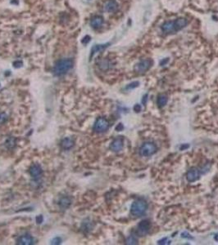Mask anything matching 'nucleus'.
I'll use <instances>...</instances> for the list:
<instances>
[{
    "mask_svg": "<svg viewBox=\"0 0 218 245\" xmlns=\"http://www.w3.org/2000/svg\"><path fill=\"white\" fill-rule=\"evenodd\" d=\"M73 62L71 59H63L58 60L53 67V74L57 76H61L72 69Z\"/></svg>",
    "mask_w": 218,
    "mask_h": 245,
    "instance_id": "nucleus-1",
    "label": "nucleus"
},
{
    "mask_svg": "<svg viewBox=\"0 0 218 245\" xmlns=\"http://www.w3.org/2000/svg\"><path fill=\"white\" fill-rule=\"evenodd\" d=\"M147 207L148 204L146 201H144V199H138L131 205V213L135 216H140L146 212Z\"/></svg>",
    "mask_w": 218,
    "mask_h": 245,
    "instance_id": "nucleus-2",
    "label": "nucleus"
},
{
    "mask_svg": "<svg viewBox=\"0 0 218 245\" xmlns=\"http://www.w3.org/2000/svg\"><path fill=\"white\" fill-rule=\"evenodd\" d=\"M157 145L153 142H145L140 147V154L144 157H148L157 152Z\"/></svg>",
    "mask_w": 218,
    "mask_h": 245,
    "instance_id": "nucleus-3",
    "label": "nucleus"
},
{
    "mask_svg": "<svg viewBox=\"0 0 218 245\" xmlns=\"http://www.w3.org/2000/svg\"><path fill=\"white\" fill-rule=\"evenodd\" d=\"M153 65V60L150 59H144L137 63L135 65V71L137 74H144V72L148 71L150 69L151 66Z\"/></svg>",
    "mask_w": 218,
    "mask_h": 245,
    "instance_id": "nucleus-4",
    "label": "nucleus"
},
{
    "mask_svg": "<svg viewBox=\"0 0 218 245\" xmlns=\"http://www.w3.org/2000/svg\"><path fill=\"white\" fill-rule=\"evenodd\" d=\"M109 127V122L105 118H99L95 122L94 125V130L96 132H104L108 129Z\"/></svg>",
    "mask_w": 218,
    "mask_h": 245,
    "instance_id": "nucleus-5",
    "label": "nucleus"
},
{
    "mask_svg": "<svg viewBox=\"0 0 218 245\" xmlns=\"http://www.w3.org/2000/svg\"><path fill=\"white\" fill-rule=\"evenodd\" d=\"M199 176H200V171L196 167H192L186 174V178L189 182H194L199 179Z\"/></svg>",
    "mask_w": 218,
    "mask_h": 245,
    "instance_id": "nucleus-6",
    "label": "nucleus"
},
{
    "mask_svg": "<svg viewBox=\"0 0 218 245\" xmlns=\"http://www.w3.org/2000/svg\"><path fill=\"white\" fill-rule=\"evenodd\" d=\"M150 229V223L148 220H142L141 222L138 225V234H140V236H144L145 234H147L149 231Z\"/></svg>",
    "mask_w": 218,
    "mask_h": 245,
    "instance_id": "nucleus-7",
    "label": "nucleus"
},
{
    "mask_svg": "<svg viewBox=\"0 0 218 245\" xmlns=\"http://www.w3.org/2000/svg\"><path fill=\"white\" fill-rule=\"evenodd\" d=\"M123 138L122 137H117L115 139L113 142L111 143L110 149L114 152H118L123 149Z\"/></svg>",
    "mask_w": 218,
    "mask_h": 245,
    "instance_id": "nucleus-8",
    "label": "nucleus"
},
{
    "mask_svg": "<svg viewBox=\"0 0 218 245\" xmlns=\"http://www.w3.org/2000/svg\"><path fill=\"white\" fill-rule=\"evenodd\" d=\"M42 167L39 164H33L30 168V174L34 179H39V177H40L42 175Z\"/></svg>",
    "mask_w": 218,
    "mask_h": 245,
    "instance_id": "nucleus-9",
    "label": "nucleus"
},
{
    "mask_svg": "<svg viewBox=\"0 0 218 245\" xmlns=\"http://www.w3.org/2000/svg\"><path fill=\"white\" fill-rule=\"evenodd\" d=\"M34 243V238L30 234H24L18 238L17 244L20 245H31Z\"/></svg>",
    "mask_w": 218,
    "mask_h": 245,
    "instance_id": "nucleus-10",
    "label": "nucleus"
},
{
    "mask_svg": "<svg viewBox=\"0 0 218 245\" xmlns=\"http://www.w3.org/2000/svg\"><path fill=\"white\" fill-rule=\"evenodd\" d=\"M162 30L165 33H173L176 32L174 21H166L162 25Z\"/></svg>",
    "mask_w": 218,
    "mask_h": 245,
    "instance_id": "nucleus-11",
    "label": "nucleus"
},
{
    "mask_svg": "<svg viewBox=\"0 0 218 245\" xmlns=\"http://www.w3.org/2000/svg\"><path fill=\"white\" fill-rule=\"evenodd\" d=\"M117 8H118V3L115 0H109L104 5L105 11L108 12H114L117 11Z\"/></svg>",
    "mask_w": 218,
    "mask_h": 245,
    "instance_id": "nucleus-12",
    "label": "nucleus"
},
{
    "mask_svg": "<svg viewBox=\"0 0 218 245\" xmlns=\"http://www.w3.org/2000/svg\"><path fill=\"white\" fill-rule=\"evenodd\" d=\"M174 24H175V30L177 32L178 30H180V29H182L183 28L186 26L188 24V20L184 17H180L174 21Z\"/></svg>",
    "mask_w": 218,
    "mask_h": 245,
    "instance_id": "nucleus-13",
    "label": "nucleus"
},
{
    "mask_svg": "<svg viewBox=\"0 0 218 245\" xmlns=\"http://www.w3.org/2000/svg\"><path fill=\"white\" fill-rule=\"evenodd\" d=\"M104 23V19L102 16H96L92 18V20L90 21V24L93 28H99Z\"/></svg>",
    "mask_w": 218,
    "mask_h": 245,
    "instance_id": "nucleus-14",
    "label": "nucleus"
},
{
    "mask_svg": "<svg viewBox=\"0 0 218 245\" xmlns=\"http://www.w3.org/2000/svg\"><path fill=\"white\" fill-rule=\"evenodd\" d=\"M73 145H74V141L69 137H66L61 141V146L64 149H70Z\"/></svg>",
    "mask_w": 218,
    "mask_h": 245,
    "instance_id": "nucleus-15",
    "label": "nucleus"
},
{
    "mask_svg": "<svg viewBox=\"0 0 218 245\" xmlns=\"http://www.w3.org/2000/svg\"><path fill=\"white\" fill-rule=\"evenodd\" d=\"M59 206L63 209H67V207H70L71 203H72V200L69 197H63L59 200Z\"/></svg>",
    "mask_w": 218,
    "mask_h": 245,
    "instance_id": "nucleus-16",
    "label": "nucleus"
},
{
    "mask_svg": "<svg viewBox=\"0 0 218 245\" xmlns=\"http://www.w3.org/2000/svg\"><path fill=\"white\" fill-rule=\"evenodd\" d=\"M167 100H168V98H167V96L165 95V94H161L158 96L157 97V105L159 108H162L166 105V104L167 103Z\"/></svg>",
    "mask_w": 218,
    "mask_h": 245,
    "instance_id": "nucleus-17",
    "label": "nucleus"
},
{
    "mask_svg": "<svg viewBox=\"0 0 218 245\" xmlns=\"http://www.w3.org/2000/svg\"><path fill=\"white\" fill-rule=\"evenodd\" d=\"M109 43H107V44H101V45H95L94 47H92V50H91V54H90V58L92 57L94 55H95L96 52L100 51H103L104 49H105L106 47H108V45Z\"/></svg>",
    "mask_w": 218,
    "mask_h": 245,
    "instance_id": "nucleus-18",
    "label": "nucleus"
},
{
    "mask_svg": "<svg viewBox=\"0 0 218 245\" xmlns=\"http://www.w3.org/2000/svg\"><path fill=\"white\" fill-rule=\"evenodd\" d=\"M99 67L102 70H108V69H110L111 67L110 60H107V59L101 60L99 63Z\"/></svg>",
    "mask_w": 218,
    "mask_h": 245,
    "instance_id": "nucleus-19",
    "label": "nucleus"
},
{
    "mask_svg": "<svg viewBox=\"0 0 218 245\" xmlns=\"http://www.w3.org/2000/svg\"><path fill=\"white\" fill-rule=\"evenodd\" d=\"M5 145L9 148V149H12L15 145H16V139L14 137H9L7 139L6 142H5Z\"/></svg>",
    "mask_w": 218,
    "mask_h": 245,
    "instance_id": "nucleus-20",
    "label": "nucleus"
},
{
    "mask_svg": "<svg viewBox=\"0 0 218 245\" xmlns=\"http://www.w3.org/2000/svg\"><path fill=\"white\" fill-rule=\"evenodd\" d=\"M81 229H83L84 231H89V230H90V229H92V223L90 222V221L85 220V221L82 223Z\"/></svg>",
    "mask_w": 218,
    "mask_h": 245,
    "instance_id": "nucleus-21",
    "label": "nucleus"
},
{
    "mask_svg": "<svg viewBox=\"0 0 218 245\" xmlns=\"http://www.w3.org/2000/svg\"><path fill=\"white\" fill-rule=\"evenodd\" d=\"M137 238L135 235H130L126 239V243L127 244H137Z\"/></svg>",
    "mask_w": 218,
    "mask_h": 245,
    "instance_id": "nucleus-22",
    "label": "nucleus"
},
{
    "mask_svg": "<svg viewBox=\"0 0 218 245\" xmlns=\"http://www.w3.org/2000/svg\"><path fill=\"white\" fill-rule=\"evenodd\" d=\"M139 85H140V82H138V81H135V82H131V83H130L129 85H127L126 89H133V88L137 87Z\"/></svg>",
    "mask_w": 218,
    "mask_h": 245,
    "instance_id": "nucleus-23",
    "label": "nucleus"
},
{
    "mask_svg": "<svg viewBox=\"0 0 218 245\" xmlns=\"http://www.w3.org/2000/svg\"><path fill=\"white\" fill-rule=\"evenodd\" d=\"M7 119V115L5 113H0V124L6 122Z\"/></svg>",
    "mask_w": 218,
    "mask_h": 245,
    "instance_id": "nucleus-24",
    "label": "nucleus"
},
{
    "mask_svg": "<svg viewBox=\"0 0 218 245\" xmlns=\"http://www.w3.org/2000/svg\"><path fill=\"white\" fill-rule=\"evenodd\" d=\"M61 242H62L61 238H60V237H56V238H54L53 239L51 243H52V244H60Z\"/></svg>",
    "mask_w": 218,
    "mask_h": 245,
    "instance_id": "nucleus-25",
    "label": "nucleus"
},
{
    "mask_svg": "<svg viewBox=\"0 0 218 245\" xmlns=\"http://www.w3.org/2000/svg\"><path fill=\"white\" fill-rule=\"evenodd\" d=\"M43 220H44V217L42 215H39V216H36V222H37V224H41V223L43 222Z\"/></svg>",
    "mask_w": 218,
    "mask_h": 245,
    "instance_id": "nucleus-26",
    "label": "nucleus"
},
{
    "mask_svg": "<svg viewBox=\"0 0 218 245\" xmlns=\"http://www.w3.org/2000/svg\"><path fill=\"white\" fill-rule=\"evenodd\" d=\"M13 65L14 67L18 68V67H21L22 65V62H21V61H19V60H16V61H15V62L13 63Z\"/></svg>",
    "mask_w": 218,
    "mask_h": 245,
    "instance_id": "nucleus-27",
    "label": "nucleus"
},
{
    "mask_svg": "<svg viewBox=\"0 0 218 245\" xmlns=\"http://www.w3.org/2000/svg\"><path fill=\"white\" fill-rule=\"evenodd\" d=\"M124 129V126H123V124H122V123H119V124L117 125V127H116V130H117V131H122V130Z\"/></svg>",
    "mask_w": 218,
    "mask_h": 245,
    "instance_id": "nucleus-28",
    "label": "nucleus"
},
{
    "mask_svg": "<svg viewBox=\"0 0 218 245\" xmlns=\"http://www.w3.org/2000/svg\"><path fill=\"white\" fill-rule=\"evenodd\" d=\"M140 109H141V107H140V105H135V107H134V110H135V112H140Z\"/></svg>",
    "mask_w": 218,
    "mask_h": 245,
    "instance_id": "nucleus-29",
    "label": "nucleus"
},
{
    "mask_svg": "<svg viewBox=\"0 0 218 245\" xmlns=\"http://www.w3.org/2000/svg\"><path fill=\"white\" fill-rule=\"evenodd\" d=\"M189 145H181V147H180V149H181V150H183V149H187V148H189Z\"/></svg>",
    "mask_w": 218,
    "mask_h": 245,
    "instance_id": "nucleus-30",
    "label": "nucleus"
},
{
    "mask_svg": "<svg viewBox=\"0 0 218 245\" xmlns=\"http://www.w3.org/2000/svg\"><path fill=\"white\" fill-rule=\"evenodd\" d=\"M165 240H166V238H164L163 239H162V240L158 241V243H159V244H165V243H166L164 242Z\"/></svg>",
    "mask_w": 218,
    "mask_h": 245,
    "instance_id": "nucleus-31",
    "label": "nucleus"
},
{
    "mask_svg": "<svg viewBox=\"0 0 218 245\" xmlns=\"http://www.w3.org/2000/svg\"><path fill=\"white\" fill-rule=\"evenodd\" d=\"M147 97H148V95H145V96H144V99H143V100H142V103H143V104H145V102H146L147 101Z\"/></svg>",
    "mask_w": 218,
    "mask_h": 245,
    "instance_id": "nucleus-32",
    "label": "nucleus"
},
{
    "mask_svg": "<svg viewBox=\"0 0 218 245\" xmlns=\"http://www.w3.org/2000/svg\"><path fill=\"white\" fill-rule=\"evenodd\" d=\"M215 239H216V241H218V234H216V236H215Z\"/></svg>",
    "mask_w": 218,
    "mask_h": 245,
    "instance_id": "nucleus-33",
    "label": "nucleus"
}]
</instances>
